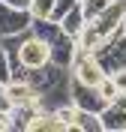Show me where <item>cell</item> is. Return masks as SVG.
<instances>
[{"label": "cell", "instance_id": "1", "mask_svg": "<svg viewBox=\"0 0 126 132\" xmlns=\"http://www.w3.org/2000/svg\"><path fill=\"white\" fill-rule=\"evenodd\" d=\"M45 63H51V45L33 33H27L21 42V51H18V66L21 69H39Z\"/></svg>", "mask_w": 126, "mask_h": 132}, {"label": "cell", "instance_id": "6", "mask_svg": "<svg viewBox=\"0 0 126 132\" xmlns=\"http://www.w3.org/2000/svg\"><path fill=\"white\" fill-rule=\"evenodd\" d=\"M75 54H78V39H75V36L60 33L57 39L51 42V63L63 66V69H72V63H75Z\"/></svg>", "mask_w": 126, "mask_h": 132}, {"label": "cell", "instance_id": "8", "mask_svg": "<svg viewBox=\"0 0 126 132\" xmlns=\"http://www.w3.org/2000/svg\"><path fill=\"white\" fill-rule=\"evenodd\" d=\"M60 27H63V33H69V36H81L84 33V27H87V15H84V9H81V3H78L72 12H69L63 21H60Z\"/></svg>", "mask_w": 126, "mask_h": 132}, {"label": "cell", "instance_id": "17", "mask_svg": "<svg viewBox=\"0 0 126 132\" xmlns=\"http://www.w3.org/2000/svg\"><path fill=\"white\" fill-rule=\"evenodd\" d=\"M3 3H9L15 9H30V0H3Z\"/></svg>", "mask_w": 126, "mask_h": 132}, {"label": "cell", "instance_id": "14", "mask_svg": "<svg viewBox=\"0 0 126 132\" xmlns=\"http://www.w3.org/2000/svg\"><path fill=\"white\" fill-rule=\"evenodd\" d=\"M111 78H114V84H117V90H120V93H126V69L111 72Z\"/></svg>", "mask_w": 126, "mask_h": 132}, {"label": "cell", "instance_id": "11", "mask_svg": "<svg viewBox=\"0 0 126 132\" xmlns=\"http://www.w3.org/2000/svg\"><path fill=\"white\" fill-rule=\"evenodd\" d=\"M57 0H30V15L33 18H51Z\"/></svg>", "mask_w": 126, "mask_h": 132}, {"label": "cell", "instance_id": "15", "mask_svg": "<svg viewBox=\"0 0 126 132\" xmlns=\"http://www.w3.org/2000/svg\"><path fill=\"white\" fill-rule=\"evenodd\" d=\"M12 102H9V93H6V81H0V111H9Z\"/></svg>", "mask_w": 126, "mask_h": 132}, {"label": "cell", "instance_id": "13", "mask_svg": "<svg viewBox=\"0 0 126 132\" xmlns=\"http://www.w3.org/2000/svg\"><path fill=\"white\" fill-rule=\"evenodd\" d=\"M9 78H12V63H9V54L0 42V81H9Z\"/></svg>", "mask_w": 126, "mask_h": 132}, {"label": "cell", "instance_id": "10", "mask_svg": "<svg viewBox=\"0 0 126 132\" xmlns=\"http://www.w3.org/2000/svg\"><path fill=\"white\" fill-rule=\"evenodd\" d=\"M111 3H114V0H81V9H84V15H87V21H93V18H99Z\"/></svg>", "mask_w": 126, "mask_h": 132}, {"label": "cell", "instance_id": "2", "mask_svg": "<svg viewBox=\"0 0 126 132\" xmlns=\"http://www.w3.org/2000/svg\"><path fill=\"white\" fill-rule=\"evenodd\" d=\"M96 57H99V63L105 66L108 75L117 72V69H126V30L114 33V36L96 51Z\"/></svg>", "mask_w": 126, "mask_h": 132}, {"label": "cell", "instance_id": "5", "mask_svg": "<svg viewBox=\"0 0 126 132\" xmlns=\"http://www.w3.org/2000/svg\"><path fill=\"white\" fill-rule=\"evenodd\" d=\"M72 102H75L78 108H84V111H96V114H99L102 108L108 105V102L102 99L99 87H90V84H81V81H75V78H72Z\"/></svg>", "mask_w": 126, "mask_h": 132}, {"label": "cell", "instance_id": "18", "mask_svg": "<svg viewBox=\"0 0 126 132\" xmlns=\"http://www.w3.org/2000/svg\"><path fill=\"white\" fill-rule=\"evenodd\" d=\"M123 30H126V21H123Z\"/></svg>", "mask_w": 126, "mask_h": 132}, {"label": "cell", "instance_id": "7", "mask_svg": "<svg viewBox=\"0 0 126 132\" xmlns=\"http://www.w3.org/2000/svg\"><path fill=\"white\" fill-rule=\"evenodd\" d=\"M30 33H33V36H39V39H45V42L51 45V42H54L60 33H63V27H60L54 18H33V24H30Z\"/></svg>", "mask_w": 126, "mask_h": 132}, {"label": "cell", "instance_id": "3", "mask_svg": "<svg viewBox=\"0 0 126 132\" xmlns=\"http://www.w3.org/2000/svg\"><path fill=\"white\" fill-rule=\"evenodd\" d=\"M33 24L30 9H15L0 0V39L3 36H15V33H27Z\"/></svg>", "mask_w": 126, "mask_h": 132}, {"label": "cell", "instance_id": "9", "mask_svg": "<svg viewBox=\"0 0 126 132\" xmlns=\"http://www.w3.org/2000/svg\"><path fill=\"white\" fill-rule=\"evenodd\" d=\"M72 132H102V117L96 114V111H84V108H78V117H75Z\"/></svg>", "mask_w": 126, "mask_h": 132}, {"label": "cell", "instance_id": "12", "mask_svg": "<svg viewBox=\"0 0 126 132\" xmlns=\"http://www.w3.org/2000/svg\"><path fill=\"white\" fill-rule=\"evenodd\" d=\"M99 93H102V99H105V102H114V99L120 96V90H117V84H114V78H111V75H105V78L99 81Z\"/></svg>", "mask_w": 126, "mask_h": 132}, {"label": "cell", "instance_id": "16", "mask_svg": "<svg viewBox=\"0 0 126 132\" xmlns=\"http://www.w3.org/2000/svg\"><path fill=\"white\" fill-rule=\"evenodd\" d=\"M12 129V111H0V132Z\"/></svg>", "mask_w": 126, "mask_h": 132}, {"label": "cell", "instance_id": "4", "mask_svg": "<svg viewBox=\"0 0 126 132\" xmlns=\"http://www.w3.org/2000/svg\"><path fill=\"white\" fill-rule=\"evenodd\" d=\"M99 117H102V132H126V93L108 102L99 111Z\"/></svg>", "mask_w": 126, "mask_h": 132}]
</instances>
